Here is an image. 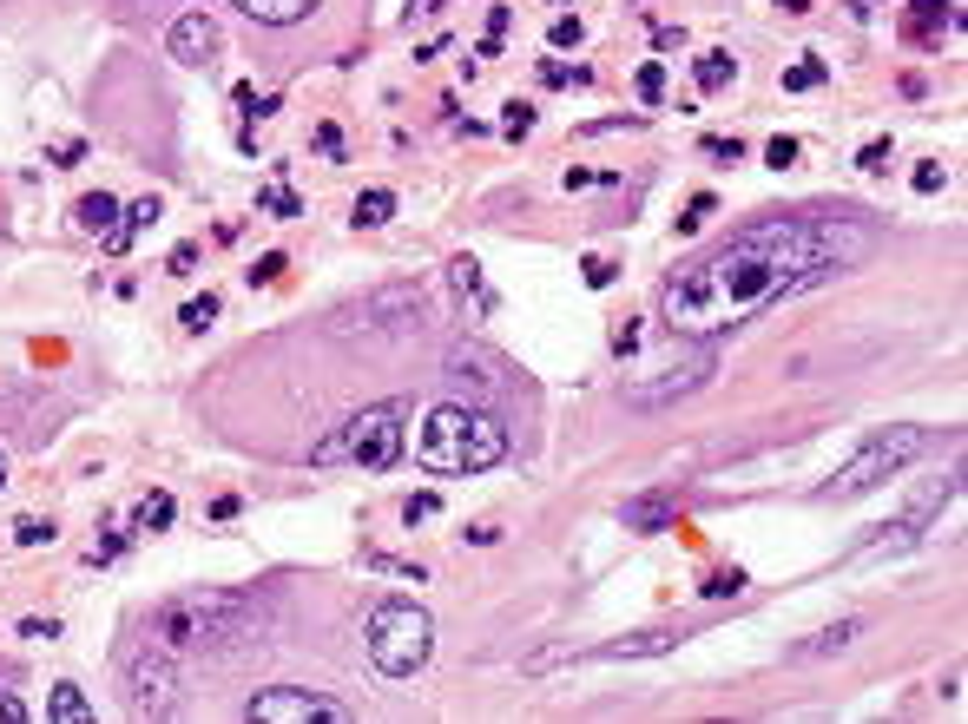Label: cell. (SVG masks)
<instances>
[{
    "mask_svg": "<svg viewBox=\"0 0 968 724\" xmlns=\"http://www.w3.org/2000/svg\"><path fill=\"white\" fill-rule=\"evenodd\" d=\"M0 488H7V455H0Z\"/></svg>",
    "mask_w": 968,
    "mask_h": 724,
    "instance_id": "816d5d0a",
    "label": "cell"
},
{
    "mask_svg": "<svg viewBox=\"0 0 968 724\" xmlns=\"http://www.w3.org/2000/svg\"><path fill=\"white\" fill-rule=\"evenodd\" d=\"M396 218V191H363V198H356V231H382V224Z\"/></svg>",
    "mask_w": 968,
    "mask_h": 724,
    "instance_id": "44dd1931",
    "label": "cell"
},
{
    "mask_svg": "<svg viewBox=\"0 0 968 724\" xmlns=\"http://www.w3.org/2000/svg\"><path fill=\"white\" fill-rule=\"evenodd\" d=\"M942 185H949V172H942L936 158H929V165H916V191H922V198H929V191H942Z\"/></svg>",
    "mask_w": 968,
    "mask_h": 724,
    "instance_id": "60d3db41",
    "label": "cell"
},
{
    "mask_svg": "<svg viewBox=\"0 0 968 724\" xmlns=\"http://www.w3.org/2000/svg\"><path fill=\"white\" fill-rule=\"evenodd\" d=\"M712 211H718V198H712V191H699V198H685V211H679V231H699V224L712 218Z\"/></svg>",
    "mask_w": 968,
    "mask_h": 724,
    "instance_id": "4dcf8cb0",
    "label": "cell"
},
{
    "mask_svg": "<svg viewBox=\"0 0 968 724\" xmlns=\"http://www.w3.org/2000/svg\"><path fill=\"white\" fill-rule=\"evenodd\" d=\"M257 606L251 593H224V586H198V593H172L152 613V632H159V646L185 652V646H231L244 632L257 626Z\"/></svg>",
    "mask_w": 968,
    "mask_h": 724,
    "instance_id": "3957f363",
    "label": "cell"
},
{
    "mask_svg": "<svg viewBox=\"0 0 968 724\" xmlns=\"http://www.w3.org/2000/svg\"><path fill=\"white\" fill-rule=\"evenodd\" d=\"M442 7H448V0H409V20H415V14L429 20V14H442Z\"/></svg>",
    "mask_w": 968,
    "mask_h": 724,
    "instance_id": "681fc988",
    "label": "cell"
},
{
    "mask_svg": "<svg viewBox=\"0 0 968 724\" xmlns=\"http://www.w3.org/2000/svg\"><path fill=\"white\" fill-rule=\"evenodd\" d=\"M244 20H257V27H297V20L317 14V0H231Z\"/></svg>",
    "mask_w": 968,
    "mask_h": 724,
    "instance_id": "4fadbf2b",
    "label": "cell"
},
{
    "mask_svg": "<svg viewBox=\"0 0 968 724\" xmlns=\"http://www.w3.org/2000/svg\"><path fill=\"white\" fill-rule=\"evenodd\" d=\"M857 172H889V139H870L857 152Z\"/></svg>",
    "mask_w": 968,
    "mask_h": 724,
    "instance_id": "e575fe53",
    "label": "cell"
},
{
    "mask_svg": "<svg viewBox=\"0 0 968 724\" xmlns=\"http://www.w3.org/2000/svg\"><path fill=\"white\" fill-rule=\"evenodd\" d=\"M699 593H705V599H738V593H745V573H738V567H718L712 580L699 586Z\"/></svg>",
    "mask_w": 968,
    "mask_h": 724,
    "instance_id": "f1b7e54d",
    "label": "cell"
},
{
    "mask_svg": "<svg viewBox=\"0 0 968 724\" xmlns=\"http://www.w3.org/2000/svg\"><path fill=\"white\" fill-rule=\"evenodd\" d=\"M672 646H679V632H633V639L600 646L593 659H606V665H619V659H659V652H672Z\"/></svg>",
    "mask_w": 968,
    "mask_h": 724,
    "instance_id": "5bb4252c",
    "label": "cell"
},
{
    "mask_svg": "<svg viewBox=\"0 0 968 724\" xmlns=\"http://www.w3.org/2000/svg\"><path fill=\"white\" fill-rule=\"evenodd\" d=\"M501 132H508V139H527V132H534V106H527V99H508V106H501Z\"/></svg>",
    "mask_w": 968,
    "mask_h": 724,
    "instance_id": "83f0119b",
    "label": "cell"
},
{
    "mask_svg": "<svg viewBox=\"0 0 968 724\" xmlns=\"http://www.w3.org/2000/svg\"><path fill=\"white\" fill-rule=\"evenodd\" d=\"M257 211H270V218H303V198L290 185H264L257 191Z\"/></svg>",
    "mask_w": 968,
    "mask_h": 724,
    "instance_id": "603a6c76",
    "label": "cell"
},
{
    "mask_svg": "<svg viewBox=\"0 0 968 724\" xmlns=\"http://www.w3.org/2000/svg\"><path fill=\"white\" fill-rule=\"evenodd\" d=\"M165 270H172V277H191V270H198V244H178V251H172V264H165Z\"/></svg>",
    "mask_w": 968,
    "mask_h": 724,
    "instance_id": "7bdbcfd3",
    "label": "cell"
},
{
    "mask_svg": "<svg viewBox=\"0 0 968 724\" xmlns=\"http://www.w3.org/2000/svg\"><path fill=\"white\" fill-rule=\"evenodd\" d=\"M468 540H475V547H494V540H501V527H494V520H475V527H468Z\"/></svg>",
    "mask_w": 968,
    "mask_h": 724,
    "instance_id": "7dc6e473",
    "label": "cell"
},
{
    "mask_svg": "<svg viewBox=\"0 0 968 724\" xmlns=\"http://www.w3.org/2000/svg\"><path fill=\"white\" fill-rule=\"evenodd\" d=\"M152 224H159V198H139V205H126V211H119V224H112V231L99 237V244H106L112 257H126V251H132V237H139V231H152Z\"/></svg>",
    "mask_w": 968,
    "mask_h": 724,
    "instance_id": "7c38bea8",
    "label": "cell"
},
{
    "mask_svg": "<svg viewBox=\"0 0 968 724\" xmlns=\"http://www.w3.org/2000/svg\"><path fill=\"white\" fill-rule=\"evenodd\" d=\"M244 711H251L257 724H310V718L317 724H350V711L336 705V698L303 692V685H270V692H257Z\"/></svg>",
    "mask_w": 968,
    "mask_h": 724,
    "instance_id": "52a82bcc",
    "label": "cell"
},
{
    "mask_svg": "<svg viewBox=\"0 0 968 724\" xmlns=\"http://www.w3.org/2000/svg\"><path fill=\"white\" fill-rule=\"evenodd\" d=\"M857 632H863V619H843V626H824V632H817V639H810V646H804V659H817V652H837V646H850Z\"/></svg>",
    "mask_w": 968,
    "mask_h": 724,
    "instance_id": "cb8c5ba5",
    "label": "cell"
},
{
    "mask_svg": "<svg viewBox=\"0 0 968 724\" xmlns=\"http://www.w3.org/2000/svg\"><path fill=\"white\" fill-rule=\"evenodd\" d=\"M613 349H619V356H633V349H639V323H633V316L613 330Z\"/></svg>",
    "mask_w": 968,
    "mask_h": 724,
    "instance_id": "f6af8a7d",
    "label": "cell"
},
{
    "mask_svg": "<svg viewBox=\"0 0 968 724\" xmlns=\"http://www.w3.org/2000/svg\"><path fill=\"white\" fill-rule=\"evenodd\" d=\"M764 165H778V172H784V165H797V139H771V145H764Z\"/></svg>",
    "mask_w": 968,
    "mask_h": 724,
    "instance_id": "b9f144b4",
    "label": "cell"
},
{
    "mask_svg": "<svg viewBox=\"0 0 968 724\" xmlns=\"http://www.w3.org/2000/svg\"><path fill=\"white\" fill-rule=\"evenodd\" d=\"M369 659H376L382 678H415L429 665V646H435V619L415 606V599H382L369 613Z\"/></svg>",
    "mask_w": 968,
    "mask_h": 724,
    "instance_id": "8992f818",
    "label": "cell"
},
{
    "mask_svg": "<svg viewBox=\"0 0 968 724\" xmlns=\"http://www.w3.org/2000/svg\"><path fill=\"white\" fill-rule=\"evenodd\" d=\"M705 158H718V165H738V158H745V139H705Z\"/></svg>",
    "mask_w": 968,
    "mask_h": 724,
    "instance_id": "8d00e7d4",
    "label": "cell"
},
{
    "mask_svg": "<svg viewBox=\"0 0 968 724\" xmlns=\"http://www.w3.org/2000/svg\"><path fill=\"white\" fill-rule=\"evenodd\" d=\"M633 93H639V106H659V99H666V66L646 60V66H639V79H633Z\"/></svg>",
    "mask_w": 968,
    "mask_h": 724,
    "instance_id": "484cf974",
    "label": "cell"
},
{
    "mask_svg": "<svg viewBox=\"0 0 968 724\" xmlns=\"http://www.w3.org/2000/svg\"><path fill=\"white\" fill-rule=\"evenodd\" d=\"M126 705H132V718H165V711L178 705V672H172V659H159V652H139V659L126 665Z\"/></svg>",
    "mask_w": 968,
    "mask_h": 724,
    "instance_id": "ba28073f",
    "label": "cell"
},
{
    "mask_svg": "<svg viewBox=\"0 0 968 724\" xmlns=\"http://www.w3.org/2000/svg\"><path fill=\"white\" fill-rule=\"evenodd\" d=\"M14 540H20V547H47V540H53V520H14Z\"/></svg>",
    "mask_w": 968,
    "mask_h": 724,
    "instance_id": "836d02e7",
    "label": "cell"
},
{
    "mask_svg": "<svg viewBox=\"0 0 968 724\" xmlns=\"http://www.w3.org/2000/svg\"><path fill=\"white\" fill-rule=\"evenodd\" d=\"M876 231L857 211H824V218H797V211H771V218L745 224L738 237H725L718 251H705L699 264H685L666 284L659 310L679 336H725L738 323H751L758 310H771L778 297H797L817 277L870 257Z\"/></svg>",
    "mask_w": 968,
    "mask_h": 724,
    "instance_id": "6da1fadb",
    "label": "cell"
},
{
    "mask_svg": "<svg viewBox=\"0 0 968 724\" xmlns=\"http://www.w3.org/2000/svg\"><path fill=\"white\" fill-rule=\"evenodd\" d=\"M47 158H53V165H73V158H86V145H80V139H60Z\"/></svg>",
    "mask_w": 968,
    "mask_h": 724,
    "instance_id": "bcb514c9",
    "label": "cell"
},
{
    "mask_svg": "<svg viewBox=\"0 0 968 724\" xmlns=\"http://www.w3.org/2000/svg\"><path fill=\"white\" fill-rule=\"evenodd\" d=\"M126 547H132L126 527H106V540H93V547H86V567H112V560H119Z\"/></svg>",
    "mask_w": 968,
    "mask_h": 724,
    "instance_id": "d4e9b609",
    "label": "cell"
},
{
    "mask_svg": "<svg viewBox=\"0 0 968 724\" xmlns=\"http://www.w3.org/2000/svg\"><path fill=\"white\" fill-rule=\"evenodd\" d=\"M824 79H830L824 60H797V66H784V93H817Z\"/></svg>",
    "mask_w": 968,
    "mask_h": 724,
    "instance_id": "7402d4cb",
    "label": "cell"
},
{
    "mask_svg": "<svg viewBox=\"0 0 968 724\" xmlns=\"http://www.w3.org/2000/svg\"><path fill=\"white\" fill-rule=\"evenodd\" d=\"M705 376H712V349H699V356H685L679 369H659V382H633V389H626V402H633V409H659V402H672V395L699 389Z\"/></svg>",
    "mask_w": 968,
    "mask_h": 724,
    "instance_id": "30bf717a",
    "label": "cell"
},
{
    "mask_svg": "<svg viewBox=\"0 0 968 724\" xmlns=\"http://www.w3.org/2000/svg\"><path fill=\"white\" fill-rule=\"evenodd\" d=\"M778 7L784 14H810V0H778Z\"/></svg>",
    "mask_w": 968,
    "mask_h": 724,
    "instance_id": "f907efd6",
    "label": "cell"
},
{
    "mask_svg": "<svg viewBox=\"0 0 968 724\" xmlns=\"http://www.w3.org/2000/svg\"><path fill=\"white\" fill-rule=\"evenodd\" d=\"M369 567H376V573H396V580H415V586H422V567H415V560H382V553H369Z\"/></svg>",
    "mask_w": 968,
    "mask_h": 724,
    "instance_id": "d590c367",
    "label": "cell"
},
{
    "mask_svg": "<svg viewBox=\"0 0 968 724\" xmlns=\"http://www.w3.org/2000/svg\"><path fill=\"white\" fill-rule=\"evenodd\" d=\"M165 53H172L178 66H211V60L224 53L218 20H211V14H178L172 33H165Z\"/></svg>",
    "mask_w": 968,
    "mask_h": 724,
    "instance_id": "9c48e42d",
    "label": "cell"
},
{
    "mask_svg": "<svg viewBox=\"0 0 968 724\" xmlns=\"http://www.w3.org/2000/svg\"><path fill=\"white\" fill-rule=\"evenodd\" d=\"M448 284H455L461 297H475L481 316H494V290L481 284V264H475V257H455V264H448Z\"/></svg>",
    "mask_w": 968,
    "mask_h": 724,
    "instance_id": "e0dca14e",
    "label": "cell"
},
{
    "mask_svg": "<svg viewBox=\"0 0 968 724\" xmlns=\"http://www.w3.org/2000/svg\"><path fill=\"white\" fill-rule=\"evenodd\" d=\"M178 323H185V330H205V323H218V297H211V290H205V297H191L185 310H178Z\"/></svg>",
    "mask_w": 968,
    "mask_h": 724,
    "instance_id": "f546056e",
    "label": "cell"
},
{
    "mask_svg": "<svg viewBox=\"0 0 968 724\" xmlns=\"http://www.w3.org/2000/svg\"><path fill=\"white\" fill-rule=\"evenodd\" d=\"M47 718H53V724H86V718H93V705H86V692H80V685H53V698H47Z\"/></svg>",
    "mask_w": 968,
    "mask_h": 724,
    "instance_id": "ffe728a7",
    "label": "cell"
},
{
    "mask_svg": "<svg viewBox=\"0 0 968 724\" xmlns=\"http://www.w3.org/2000/svg\"><path fill=\"white\" fill-rule=\"evenodd\" d=\"M396 455H402V409L396 402H376V409L350 415L343 428H330V435L310 448L317 468H369V474L396 468Z\"/></svg>",
    "mask_w": 968,
    "mask_h": 724,
    "instance_id": "277c9868",
    "label": "cell"
},
{
    "mask_svg": "<svg viewBox=\"0 0 968 724\" xmlns=\"http://www.w3.org/2000/svg\"><path fill=\"white\" fill-rule=\"evenodd\" d=\"M929 448V428H876L870 441H863L857 455L843 461L837 474H830L824 488H817V501H857V494L883 488V481H896V474L909 468V461Z\"/></svg>",
    "mask_w": 968,
    "mask_h": 724,
    "instance_id": "5b68a950",
    "label": "cell"
},
{
    "mask_svg": "<svg viewBox=\"0 0 968 724\" xmlns=\"http://www.w3.org/2000/svg\"><path fill=\"white\" fill-rule=\"evenodd\" d=\"M508 455V428L468 402H435L415 428V461L429 474H481Z\"/></svg>",
    "mask_w": 968,
    "mask_h": 724,
    "instance_id": "7a4b0ae2",
    "label": "cell"
},
{
    "mask_svg": "<svg viewBox=\"0 0 968 724\" xmlns=\"http://www.w3.org/2000/svg\"><path fill=\"white\" fill-rule=\"evenodd\" d=\"M172 520H178V501H172L165 488H159V494H145V501L132 507V527H139V534H165Z\"/></svg>",
    "mask_w": 968,
    "mask_h": 724,
    "instance_id": "ac0fdd59",
    "label": "cell"
},
{
    "mask_svg": "<svg viewBox=\"0 0 968 724\" xmlns=\"http://www.w3.org/2000/svg\"><path fill=\"white\" fill-rule=\"evenodd\" d=\"M0 724H27V705L20 698H0Z\"/></svg>",
    "mask_w": 968,
    "mask_h": 724,
    "instance_id": "c3c4849f",
    "label": "cell"
},
{
    "mask_svg": "<svg viewBox=\"0 0 968 724\" xmlns=\"http://www.w3.org/2000/svg\"><path fill=\"white\" fill-rule=\"evenodd\" d=\"M284 270H290V257H284V251H264L251 270H244V277H251V290H270L277 277H284Z\"/></svg>",
    "mask_w": 968,
    "mask_h": 724,
    "instance_id": "4316f807",
    "label": "cell"
},
{
    "mask_svg": "<svg viewBox=\"0 0 968 724\" xmlns=\"http://www.w3.org/2000/svg\"><path fill=\"white\" fill-rule=\"evenodd\" d=\"M20 639H60V619H20Z\"/></svg>",
    "mask_w": 968,
    "mask_h": 724,
    "instance_id": "ee69618b",
    "label": "cell"
},
{
    "mask_svg": "<svg viewBox=\"0 0 968 724\" xmlns=\"http://www.w3.org/2000/svg\"><path fill=\"white\" fill-rule=\"evenodd\" d=\"M942 33H955V0H909L903 7L909 47H942Z\"/></svg>",
    "mask_w": 968,
    "mask_h": 724,
    "instance_id": "8fae6325",
    "label": "cell"
},
{
    "mask_svg": "<svg viewBox=\"0 0 968 724\" xmlns=\"http://www.w3.org/2000/svg\"><path fill=\"white\" fill-rule=\"evenodd\" d=\"M73 218H80V231L106 237L112 224H119V198H112V191H93V198H80V211H73Z\"/></svg>",
    "mask_w": 968,
    "mask_h": 724,
    "instance_id": "d6986e66",
    "label": "cell"
},
{
    "mask_svg": "<svg viewBox=\"0 0 968 724\" xmlns=\"http://www.w3.org/2000/svg\"><path fill=\"white\" fill-rule=\"evenodd\" d=\"M580 277H587L593 290H606V284L619 277V264H606V257H587V264H580Z\"/></svg>",
    "mask_w": 968,
    "mask_h": 724,
    "instance_id": "74e56055",
    "label": "cell"
},
{
    "mask_svg": "<svg viewBox=\"0 0 968 724\" xmlns=\"http://www.w3.org/2000/svg\"><path fill=\"white\" fill-rule=\"evenodd\" d=\"M310 145H317V152H323V158H343V132H336V126H330V119H323V126H317V132H310Z\"/></svg>",
    "mask_w": 968,
    "mask_h": 724,
    "instance_id": "f35d334b",
    "label": "cell"
},
{
    "mask_svg": "<svg viewBox=\"0 0 968 724\" xmlns=\"http://www.w3.org/2000/svg\"><path fill=\"white\" fill-rule=\"evenodd\" d=\"M587 79V66H567V60H540V86H573Z\"/></svg>",
    "mask_w": 968,
    "mask_h": 724,
    "instance_id": "d6a6232c",
    "label": "cell"
},
{
    "mask_svg": "<svg viewBox=\"0 0 968 724\" xmlns=\"http://www.w3.org/2000/svg\"><path fill=\"white\" fill-rule=\"evenodd\" d=\"M692 79H699V93H725L731 79H738V60H731L725 47H712V53H699V60H692Z\"/></svg>",
    "mask_w": 968,
    "mask_h": 724,
    "instance_id": "2e32d148",
    "label": "cell"
},
{
    "mask_svg": "<svg viewBox=\"0 0 968 724\" xmlns=\"http://www.w3.org/2000/svg\"><path fill=\"white\" fill-rule=\"evenodd\" d=\"M547 40H554V47H580V20H573V14H560L554 27H547Z\"/></svg>",
    "mask_w": 968,
    "mask_h": 724,
    "instance_id": "ab89813d",
    "label": "cell"
},
{
    "mask_svg": "<svg viewBox=\"0 0 968 724\" xmlns=\"http://www.w3.org/2000/svg\"><path fill=\"white\" fill-rule=\"evenodd\" d=\"M672 514H679V507H672L666 494H639V501L619 507V520H626L633 534H659V527H672Z\"/></svg>",
    "mask_w": 968,
    "mask_h": 724,
    "instance_id": "9a60e30c",
    "label": "cell"
},
{
    "mask_svg": "<svg viewBox=\"0 0 968 724\" xmlns=\"http://www.w3.org/2000/svg\"><path fill=\"white\" fill-rule=\"evenodd\" d=\"M442 514V494H409V501H402V520H409V527H422V520H435Z\"/></svg>",
    "mask_w": 968,
    "mask_h": 724,
    "instance_id": "1f68e13d",
    "label": "cell"
}]
</instances>
